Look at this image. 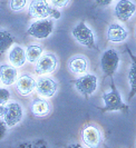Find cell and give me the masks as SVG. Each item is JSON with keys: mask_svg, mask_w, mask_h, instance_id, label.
I'll list each match as a JSON object with an SVG mask.
<instances>
[{"mask_svg": "<svg viewBox=\"0 0 136 148\" xmlns=\"http://www.w3.org/2000/svg\"><path fill=\"white\" fill-rule=\"evenodd\" d=\"M136 11L135 3L131 0H120L114 9L115 17L121 21H128Z\"/></svg>", "mask_w": 136, "mask_h": 148, "instance_id": "obj_11", "label": "cell"}, {"mask_svg": "<svg viewBox=\"0 0 136 148\" xmlns=\"http://www.w3.org/2000/svg\"><path fill=\"white\" fill-rule=\"evenodd\" d=\"M128 82L129 86H131V94H129V98H133L135 95V90H136V82H135V64L133 62L131 65L128 71Z\"/></svg>", "mask_w": 136, "mask_h": 148, "instance_id": "obj_20", "label": "cell"}, {"mask_svg": "<svg viewBox=\"0 0 136 148\" xmlns=\"http://www.w3.org/2000/svg\"><path fill=\"white\" fill-rule=\"evenodd\" d=\"M120 65V56L115 49H107L100 57V68L105 76H113Z\"/></svg>", "mask_w": 136, "mask_h": 148, "instance_id": "obj_8", "label": "cell"}, {"mask_svg": "<svg viewBox=\"0 0 136 148\" xmlns=\"http://www.w3.org/2000/svg\"><path fill=\"white\" fill-rule=\"evenodd\" d=\"M16 90L21 96H29L36 88V80L29 74L20 75L15 82Z\"/></svg>", "mask_w": 136, "mask_h": 148, "instance_id": "obj_12", "label": "cell"}, {"mask_svg": "<svg viewBox=\"0 0 136 148\" xmlns=\"http://www.w3.org/2000/svg\"><path fill=\"white\" fill-rule=\"evenodd\" d=\"M65 148H85V147L82 146L80 144H69Z\"/></svg>", "mask_w": 136, "mask_h": 148, "instance_id": "obj_26", "label": "cell"}, {"mask_svg": "<svg viewBox=\"0 0 136 148\" xmlns=\"http://www.w3.org/2000/svg\"><path fill=\"white\" fill-rule=\"evenodd\" d=\"M29 16L35 19H59L60 12L56 8L50 7L47 0H31L29 5Z\"/></svg>", "mask_w": 136, "mask_h": 148, "instance_id": "obj_1", "label": "cell"}, {"mask_svg": "<svg viewBox=\"0 0 136 148\" xmlns=\"http://www.w3.org/2000/svg\"><path fill=\"white\" fill-rule=\"evenodd\" d=\"M71 35L79 44L85 46V47H87L89 49H96L97 48L94 32L88 28V26L86 25L85 21L78 22L74 27V29L71 30Z\"/></svg>", "mask_w": 136, "mask_h": 148, "instance_id": "obj_4", "label": "cell"}, {"mask_svg": "<svg viewBox=\"0 0 136 148\" xmlns=\"http://www.w3.org/2000/svg\"><path fill=\"white\" fill-rule=\"evenodd\" d=\"M70 0H52V3H53L55 8H65L69 3Z\"/></svg>", "mask_w": 136, "mask_h": 148, "instance_id": "obj_23", "label": "cell"}, {"mask_svg": "<svg viewBox=\"0 0 136 148\" xmlns=\"http://www.w3.org/2000/svg\"><path fill=\"white\" fill-rule=\"evenodd\" d=\"M102 99L104 101V107L102 108L103 112L107 111H118V110H126L127 106L124 104L120 91H117L113 88L109 91H106L103 94Z\"/></svg>", "mask_w": 136, "mask_h": 148, "instance_id": "obj_6", "label": "cell"}, {"mask_svg": "<svg viewBox=\"0 0 136 148\" xmlns=\"http://www.w3.org/2000/svg\"><path fill=\"white\" fill-rule=\"evenodd\" d=\"M127 36H128L127 30L120 23H111L109 27L107 28L106 37H107V40L111 42H115V44L123 42L124 40H126Z\"/></svg>", "mask_w": 136, "mask_h": 148, "instance_id": "obj_13", "label": "cell"}, {"mask_svg": "<svg viewBox=\"0 0 136 148\" xmlns=\"http://www.w3.org/2000/svg\"><path fill=\"white\" fill-rule=\"evenodd\" d=\"M23 118V106L17 101H8L5 105V114L2 116V120L8 128H12L19 125Z\"/></svg>", "mask_w": 136, "mask_h": 148, "instance_id": "obj_3", "label": "cell"}, {"mask_svg": "<svg viewBox=\"0 0 136 148\" xmlns=\"http://www.w3.org/2000/svg\"><path fill=\"white\" fill-rule=\"evenodd\" d=\"M15 42L14 35L6 29H0V55H3Z\"/></svg>", "mask_w": 136, "mask_h": 148, "instance_id": "obj_18", "label": "cell"}, {"mask_svg": "<svg viewBox=\"0 0 136 148\" xmlns=\"http://www.w3.org/2000/svg\"><path fill=\"white\" fill-rule=\"evenodd\" d=\"M7 129L8 127L6 126V124L3 123V120L0 118V140L5 138L6 134H7Z\"/></svg>", "mask_w": 136, "mask_h": 148, "instance_id": "obj_24", "label": "cell"}, {"mask_svg": "<svg viewBox=\"0 0 136 148\" xmlns=\"http://www.w3.org/2000/svg\"><path fill=\"white\" fill-rule=\"evenodd\" d=\"M80 138L87 148H100L104 141L102 129L94 124H87L83 127Z\"/></svg>", "mask_w": 136, "mask_h": 148, "instance_id": "obj_2", "label": "cell"}, {"mask_svg": "<svg viewBox=\"0 0 136 148\" xmlns=\"http://www.w3.org/2000/svg\"><path fill=\"white\" fill-rule=\"evenodd\" d=\"M44 48L40 45H29L26 48V59L31 64H36L37 60L40 58V56L43 55Z\"/></svg>", "mask_w": 136, "mask_h": 148, "instance_id": "obj_19", "label": "cell"}, {"mask_svg": "<svg viewBox=\"0 0 136 148\" xmlns=\"http://www.w3.org/2000/svg\"><path fill=\"white\" fill-rule=\"evenodd\" d=\"M5 114V105H0V118H2Z\"/></svg>", "mask_w": 136, "mask_h": 148, "instance_id": "obj_27", "label": "cell"}, {"mask_svg": "<svg viewBox=\"0 0 136 148\" xmlns=\"http://www.w3.org/2000/svg\"><path fill=\"white\" fill-rule=\"evenodd\" d=\"M113 1L114 0H95V3L100 7H106V6H109Z\"/></svg>", "mask_w": 136, "mask_h": 148, "instance_id": "obj_25", "label": "cell"}, {"mask_svg": "<svg viewBox=\"0 0 136 148\" xmlns=\"http://www.w3.org/2000/svg\"><path fill=\"white\" fill-rule=\"evenodd\" d=\"M11 99V92L7 88H0V105H6Z\"/></svg>", "mask_w": 136, "mask_h": 148, "instance_id": "obj_22", "label": "cell"}, {"mask_svg": "<svg viewBox=\"0 0 136 148\" xmlns=\"http://www.w3.org/2000/svg\"><path fill=\"white\" fill-rule=\"evenodd\" d=\"M17 78H18V71L16 67L8 64L0 65V82H2L6 86L15 85Z\"/></svg>", "mask_w": 136, "mask_h": 148, "instance_id": "obj_14", "label": "cell"}, {"mask_svg": "<svg viewBox=\"0 0 136 148\" xmlns=\"http://www.w3.org/2000/svg\"><path fill=\"white\" fill-rule=\"evenodd\" d=\"M0 84H1V82H0Z\"/></svg>", "mask_w": 136, "mask_h": 148, "instance_id": "obj_28", "label": "cell"}, {"mask_svg": "<svg viewBox=\"0 0 136 148\" xmlns=\"http://www.w3.org/2000/svg\"><path fill=\"white\" fill-rule=\"evenodd\" d=\"M58 67V59L54 53L41 55L35 65V73L37 75H49L56 71Z\"/></svg>", "mask_w": 136, "mask_h": 148, "instance_id": "obj_9", "label": "cell"}, {"mask_svg": "<svg viewBox=\"0 0 136 148\" xmlns=\"http://www.w3.org/2000/svg\"><path fill=\"white\" fill-rule=\"evenodd\" d=\"M75 89L85 97L91 96L96 89H97V84H98V78L94 74H85L82 77L73 80Z\"/></svg>", "mask_w": 136, "mask_h": 148, "instance_id": "obj_5", "label": "cell"}, {"mask_svg": "<svg viewBox=\"0 0 136 148\" xmlns=\"http://www.w3.org/2000/svg\"><path fill=\"white\" fill-rule=\"evenodd\" d=\"M36 91L38 95L45 97V98H52L56 95L58 90V84L50 77H40L36 80Z\"/></svg>", "mask_w": 136, "mask_h": 148, "instance_id": "obj_10", "label": "cell"}, {"mask_svg": "<svg viewBox=\"0 0 136 148\" xmlns=\"http://www.w3.org/2000/svg\"><path fill=\"white\" fill-rule=\"evenodd\" d=\"M68 68L73 74L83 75L87 71L88 60L85 56H74L68 60Z\"/></svg>", "mask_w": 136, "mask_h": 148, "instance_id": "obj_16", "label": "cell"}, {"mask_svg": "<svg viewBox=\"0 0 136 148\" xmlns=\"http://www.w3.org/2000/svg\"><path fill=\"white\" fill-rule=\"evenodd\" d=\"M31 112L34 114V116L36 117H46L50 114V104L47 101V99H43V98H36L32 100L30 105Z\"/></svg>", "mask_w": 136, "mask_h": 148, "instance_id": "obj_15", "label": "cell"}, {"mask_svg": "<svg viewBox=\"0 0 136 148\" xmlns=\"http://www.w3.org/2000/svg\"><path fill=\"white\" fill-rule=\"evenodd\" d=\"M54 21L52 19H38L29 26L27 30L28 35L36 39H45L52 35L54 30Z\"/></svg>", "mask_w": 136, "mask_h": 148, "instance_id": "obj_7", "label": "cell"}, {"mask_svg": "<svg viewBox=\"0 0 136 148\" xmlns=\"http://www.w3.org/2000/svg\"><path fill=\"white\" fill-rule=\"evenodd\" d=\"M26 60L25 49L20 46H15L9 52V61L14 67H23Z\"/></svg>", "mask_w": 136, "mask_h": 148, "instance_id": "obj_17", "label": "cell"}, {"mask_svg": "<svg viewBox=\"0 0 136 148\" xmlns=\"http://www.w3.org/2000/svg\"><path fill=\"white\" fill-rule=\"evenodd\" d=\"M27 5V0H10V8L12 11H21Z\"/></svg>", "mask_w": 136, "mask_h": 148, "instance_id": "obj_21", "label": "cell"}]
</instances>
